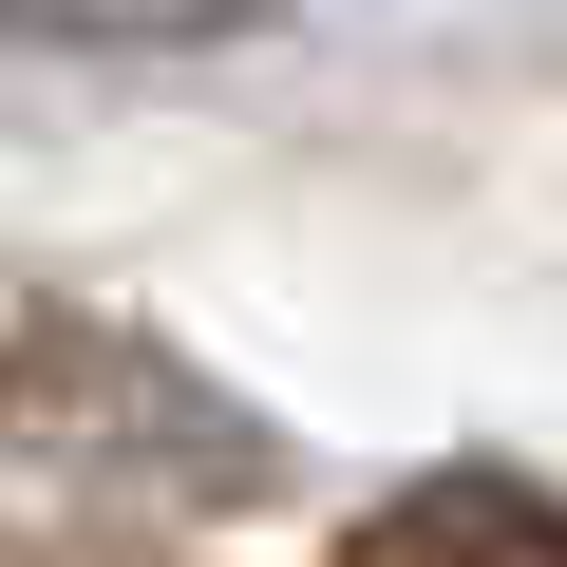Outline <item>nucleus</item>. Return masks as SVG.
Instances as JSON below:
<instances>
[{
    "label": "nucleus",
    "instance_id": "1",
    "mask_svg": "<svg viewBox=\"0 0 567 567\" xmlns=\"http://www.w3.org/2000/svg\"><path fill=\"white\" fill-rule=\"evenodd\" d=\"M246 0H0V39H227Z\"/></svg>",
    "mask_w": 567,
    "mask_h": 567
}]
</instances>
